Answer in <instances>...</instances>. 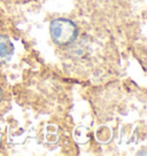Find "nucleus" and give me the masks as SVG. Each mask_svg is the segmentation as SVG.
Segmentation results:
<instances>
[{"mask_svg":"<svg viewBox=\"0 0 147 156\" xmlns=\"http://www.w3.org/2000/svg\"><path fill=\"white\" fill-rule=\"evenodd\" d=\"M49 31L54 43L61 46L71 44L78 34L75 23L67 19H56L52 21Z\"/></svg>","mask_w":147,"mask_h":156,"instance_id":"1","label":"nucleus"},{"mask_svg":"<svg viewBox=\"0 0 147 156\" xmlns=\"http://www.w3.org/2000/svg\"><path fill=\"white\" fill-rule=\"evenodd\" d=\"M14 54V45L7 36L0 34V62L9 60Z\"/></svg>","mask_w":147,"mask_h":156,"instance_id":"2","label":"nucleus"},{"mask_svg":"<svg viewBox=\"0 0 147 156\" xmlns=\"http://www.w3.org/2000/svg\"><path fill=\"white\" fill-rule=\"evenodd\" d=\"M0 99H1V90H0Z\"/></svg>","mask_w":147,"mask_h":156,"instance_id":"3","label":"nucleus"}]
</instances>
